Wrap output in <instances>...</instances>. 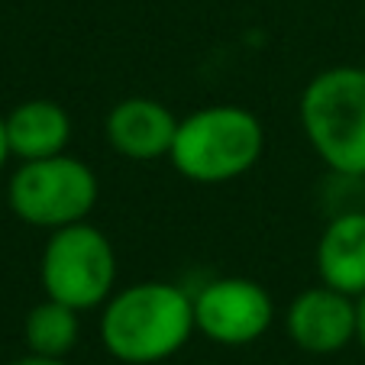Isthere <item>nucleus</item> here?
<instances>
[{"label":"nucleus","instance_id":"f257e3e1","mask_svg":"<svg viewBox=\"0 0 365 365\" xmlns=\"http://www.w3.org/2000/svg\"><path fill=\"white\" fill-rule=\"evenodd\" d=\"M101 343L123 365H159L187 346L194 297L175 282H136L113 291L101 307Z\"/></svg>","mask_w":365,"mask_h":365},{"label":"nucleus","instance_id":"f03ea898","mask_svg":"<svg viewBox=\"0 0 365 365\" xmlns=\"http://www.w3.org/2000/svg\"><path fill=\"white\" fill-rule=\"evenodd\" d=\"M265 126L249 107L210 103L178 120L168 162L194 185H227L259 165Z\"/></svg>","mask_w":365,"mask_h":365},{"label":"nucleus","instance_id":"7ed1b4c3","mask_svg":"<svg viewBox=\"0 0 365 365\" xmlns=\"http://www.w3.org/2000/svg\"><path fill=\"white\" fill-rule=\"evenodd\" d=\"M304 139L330 172L365 178V68L333 65L310 78L297 101Z\"/></svg>","mask_w":365,"mask_h":365},{"label":"nucleus","instance_id":"20e7f679","mask_svg":"<svg viewBox=\"0 0 365 365\" xmlns=\"http://www.w3.org/2000/svg\"><path fill=\"white\" fill-rule=\"evenodd\" d=\"M42 294L75 307L97 310L117 291V249L91 220L52 230L39 255Z\"/></svg>","mask_w":365,"mask_h":365},{"label":"nucleus","instance_id":"39448f33","mask_svg":"<svg viewBox=\"0 0 365 365\" xmlns=\"http://www.w3.org/2000/svg\"><path fill=\"white\" fill-rule=\"evenodd\" d=\"M101 197V181L94 168L78 155L20 162L7 181V204L16 220L36 230H62L91 220Z\"/></svg>","mask_w":365,"mask_h":365},{"label":"nucleus","instance_id":"423d86ee","mask_svg":"<svg viewBox=\"0 0 365 365\" xmlns=\"http://www.w3.org/2000/svg\"><path fill=\"white\" fill-rule=\"evenodd\" d=\"M194 327L217 346H252L269 333L275 301L255 278L223 275L194 291Z\"/></svg>","mask_w":365,"mask_h":365},{"label":"nucleus","instance_id":"0eeeda50","mask_svg":"<svg viewBox=\"0 0 365 365\" xmlns=\"http://www.w3.org/2000/svg\"><path fill=\"white\" fill-rule=\"evenodd\" d=\"M291 343L310 356H333L356 343V297L330 288L314 284L294 294L284 314Z\"/></svg>","mask_w":365,"mask_h":365},{"label":"nucleus","instance_id":"6e6552de","mask_svg":"<svg viewBox=\"0 0 365 365\" xmlns=\"http://www.w3.org/2000/svg\"><path fill=\"white\" fill-rule=\"evenodd\" d=\"M178 120L181 117H175L172 107L155 97H123L113 103L103 120V136L120 159L155 162L168 159Z\"/></svg>","mask_w":365,"mask_h":365},{"label":"nucleus","instance_id":"1a4fd4ad","mask_svg":"<svg viewBox=\"0 0 365 365\" xmlns=\"http://www.w3.org/2000/svg\"><path fill=\"white\" fill-rule=\"evenodd\" d=\"M317 275L349 297L365 294V210H343L317 240Z\"/></svg>","mask_w":365,"mask_h":365},{"label":"nucleus","instance_id":"9d476101","mask_svg":"<svg viewBox=\"0 0 365 365\" xmlns=\"http://www.w3.org/2000/svg\"><path fill=\"white\" fill-rule=\"evenodd\" d=\"M4 120H7V143L14 159H52L68 149L71 117L58 101L33 97V101L16 103L10 113H4Z\"/></svg>","mask_w":365,"mask_h":365},{"label":"nucleus","instance_id":"9b49d317","mask_svg":"<svg viewBox=\"0 0 365 365\" xmlns=\"http://www.w3.org/2000/svg\"><path fill=\"white\" fill-rule=\"evenodd\" d=\"M78 339H81V314L52 297L33 304L23 320V343H26V352H36V356L68 359Z\"/></svg>","mask_w":365,"mask_h":365},{"label":"nucleus","instance_id":"f8f14e48","mask_svg":"<svg viewBox=\"0 0 365 365\" xmlns=\"http://www.w3.org/2000/svg\"><path fill=\"white\" fill-rule=\"evenodd\" d=\"M7 365H68V359H48V356H36V352H23V356L10 359Z\"/></svg>","mask_w":365,"mask_h":365},{"label":"nucleus","instance_id":"ddd939ff","mask_svg":"<svg viewBox=\"0 0 365 365\" xmlns=\"http://www.w3.org/2000/svg\"><path fill=\"white\" fill-rule=\"evenodd\" d=\"M356 343L365 352V294L356 297Z\"/></svg>","mask_w":365,"mask_h":365},{"label":"nucleus","instance_id":"4468645a","mask_svg":"<svg viewBox=\"0 0 365 365\" xmlns=\"http://www.w3.org/2000/svg\"><path fill=\"white\" fill-rule=\"evenodd\" d=\"M10 159H14V155H10V143H7V120L0 113V168L7 165Z\"/></svg>","mask_w":365,"mask_h":365}]
</instances>
